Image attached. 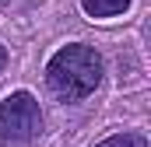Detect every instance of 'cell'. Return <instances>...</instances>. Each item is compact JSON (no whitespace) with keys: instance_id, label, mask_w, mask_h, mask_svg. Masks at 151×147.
<instances>
[{"instance_id":"5","label":"cell","mask_w":151,"mask_h":147,"mask_svg":"<svg viewBox=\"0 0 151 147\" xmlns=\"http://www.w3.org/2000/svg\"><path fill=\"white\" fill-rule=\"evenodd\" d=\"M4 67H7V49L0 46V70H4Z\"/></svg>"},{"instance_id":"4","label":"cell","mask_w":151,"mask_h":147,"mask_svg":"<svg viewBox=\"0 0 151 147\" xmlns=\"http://www.w3.org/2000/svg\"><path fill=\"white\" fill-rule=\"evenodd\" d=\"M95 147H148V137L144 133H116V137H106Z\"/></svg>"},{"instance_id":"1","label":"cell","mask_w":151,"mask_h":147,"mask_svg":"<svg viewBox=\"0 0 151 147\" xmlns=\"http://www.w3.org/2000/svg\"><path fill=\"white\" fill-rule=\"evenodd\" d=\"M46 81H49V88H53L56 98L81 102V98H88L99 88V81H102V60H99V53L91 46H81V42L63 46L60 53H53V60L46 67Z\"/></svg>"},{"instance_id":"3","label":"cell","mask_w":151,"mask_h":147,"mask_svg":"<svg viewBox=\"0 0 151 147\" xmlns=\"http://www.w3.org/2000/svg\"><path fill=\"white\" fill-rule=\"evenodd\" d=\"M88 18H116L130 7V0H81Z\"/></svg>"},{"instance_id":"2","label":"cell","mask_w":151,"mask_h":147,"mask_svg":"<svg viewBox=\"0 0 151 147\" xmlns=\"http://www.w3.org/2000/svg\"><path fill=\"white\" fill-rule=\"evenodd\" d=\"M42 130L39 102L28 91H14L0 102V147H25Z\"/></svg>"}]
</instances>
